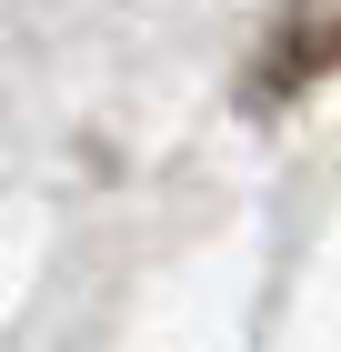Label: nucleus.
Returning a JSON list of instances; mask_svg holds the SVG:
<instances>
[{"label":"nucleus","mask_w":341,"mask_h":352,"mask_svg":"<svg viewBox=\"0 0 341 352\" xmlns=\"http://www.w3.org/2000/svg\"><path fill=\"white\" fill-rule=\"evenodd\" d=\"M341 71V0H281V21L261 30V51L241 71V101L251 111H281L301 91H321Z\"/></svg>","instance_id":"f257e3e1"}]
</instances>
